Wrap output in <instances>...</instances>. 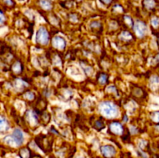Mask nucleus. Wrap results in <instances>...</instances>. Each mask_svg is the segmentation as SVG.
Instances as JSON below:
<instances>
[{
	"label": "nucleus",
	"mask_w": 159,
	"mask_h": 158,
	"mask_svg": "<svg viewBox=\"0 0 159 158\" xmlns=\"http://www.w3.org/2000/svg\"><path fill=\"white\" fill-rule=\"evenodd\" d=\"M0 128H1V131H6L9 129V125H8L7 120L5 119L3 116H1V122H0Z\"/></svg>",
	"instance_id": "12"
},
{
	"label": "nucleus",
	"mask_w": 159,
	"mask_h": 158,
	"mask_svg": "<svg viewBox=\"0 0 159 158\" xmlns=\"http://www.w3.org/2000/svg\"><path fill=\"white\" fill-rule=\"evenodd\" d=\"M53 44L55 48L58 50H63L65 49L66 46V41L64 38L61 37H55L54 38V41H53Z\"/></svg>",
	"instance_id": "8"
},
{
	"label": "nucleus",
	"mask_w": 159,
	"mask_h": 158,
	"mask_svg": "<svg viewBox=\"0 0 159 158\" xmlns=\"http://www.w3.org/2000/svg\"><path fill=\"white\" fill-rule=\"evenodd\" d=\"M35 142L39 148L41 149L44 153H49L52 150L53 139L47 135L39 134L36 136Z\"/></svg>",
	"instance_id": "1"
},
{
	"label": "nucleus",
	"mask_w": 159,
	"mask_h": 158,
	"mask_svg": "<svg viewBox=\"0 0 159 158\" xmlns=\"http://www.w3.org/2000/svg\"><path fill=\"white\" fill-rule=\"evenodd\" d=\"M3 22H4V15H3V12H1V23L3 24Z\"/></svg>",
	"instance_id": "26"
},
{
	"label": "nucleus",
	"mask_w": 159,
	"mask_h": 158,
	"mask_svg": "<svg viewBox=\"0 0 159 158\" xmlns=\"http://www.w3.org/2000/svg\"><path fill=\"white\" fill-rule=\"evenodd\" d=\"M24 97H26V99H30V100H32V99H34V98L35 97V95H34V93L30 91V92H26V94H24Z\"/></svg>",
	"instance_id": "21"
},
{
	"label": "nucleus",
	"mask_w": 159,
	"mask_h": 158,
	"mask_svg": "<svg viewBox=\"0 0 159 158\" xmlns=\"http://www.w3.org/2000/svg\"><path fill=\"white\" fill-rule=\"evenodd\" d=\"M94 127H95V129H96L101 130V129H102L104 127H105V125H104V123L102 122V121L97 120V121H96V122H95Z\"/></svg>",
	"instance_id": "16"
},
{
	"label": "nucleus",
	"mask_w": 159,
	"mask_h": 158,
	"mask_svg": "<svg viewBox=\"0 0 159 158\" xmlns=\"http://www.w3.org/2000/svg\"><path fill=\"white\" fill-rule=\"evenodd\" d=\"M152 26H154L155 27H157L159 25V19L157 18V17H154L152 20Z\"/></svg>",
	"instance_id": "22"
},
{
	"label": "nucleus",
	"mask_w": 159,
	"mask_h": 158,
	"mask_svg": "<svg viewBox=\"0 0 159 158\" xmlns=\"http://www.w3.org/2000/svg\"><path fill=\"white\" fill-rule=\"evenodd\" d=\"M152 118L154 122H159V112H155L152 113Z\"/></svg>",
	"instance_id": "20"
},
{
	"label": "nucleus",
	"mask_w": 159,
	"mask_h": 158,
	"mask_svg": "<svg viewBox=\"0 0 159 158\" xmlns=\"http://www.w3.org/2000/svg\"><path fill=\"white\" fill-rule=\"evenodd\" d=\"M99 108L101 112L107 117H114L118 113L116 105L110 102H104L101 103Z\"/></svg>",
	"instance_id": "2"
},
{
	"label": "nucleus",
	"mask_w": 159,
	"mask_h": 158,
	"mask_svg": "<svg viewBox=\"0 0 159 158\" xmlns=\"http://www.w3.org/2000/svg\"><path fill=\"white\" fill-rule=\"evenodd\" d=\"M120 36H122V37H121V38H122V40H130V39L131 38V34H130V33L127 32V31H124V32H123L122 34H121Z\"/></svg>",
	"instance_id": "17"
},
{
	"label": "nucleus",
	"mask_w": 159,
	"mask_h": 158,
	"mask_svg": "<svg viewBox=\"0 0 159 158\" xmlns=\"http://www.w3.org/2000/svg\"><path fill=\"white\" fill-rule=\"evenodd\" d=\"M30 158H42V156H40V155L37 154V153H34L32 152V153H31V156Z\"/></svg>",
	"instance_id": "24"
},
{
	"label": "nucleus",
	"mask_w": 159,
	"mask_h": 158,
	"mask_svg": "<svg viewBox=\"0 0 159 158\" xmlns=\"http://www.w3.org/2000/svg\"><path fill=\"white\" fill-rule=\"evenodd\" d=\"M143 5L145 8L148 9H152L155 7V2L154 0H144L143 1Z\"/></svg>",
	"instance_id": "13"
},
{
	"label": "nucleus",
	"mask_w": 159,
	"mask_h": 158,
	"mask_svg": "<svg viewBox=\"0 0 159 158\" xmlns=\"http://www.w3.org/2000/svg\"><path fill=\"white\" fill-rule=\"evenodd\" d=\"M101 153H102L105 157L107 158H112L116 154V149L114 147L111 145H105L100 147Z\"/></svg>",
	"instance_id": "4"
},
{
	"label": "nucleus",
	"mask_w": 159,
	"mask_h": 158,
	"mask_svg": "<svg viewBox=\"0 0 159 158\" xmlns=\"http://www.w3.org/2000/svg\"><path fill=\"white\" fill-rule=\"evenodd\" d=\"M134 31L137 35L139 37H142L144 36L146 31V25L145 23L141 21H138L134 25Z\"/></svg>",
	"instance_id": "7"
},
{
	"label": "nucleus",
	"mask_w": 159,
	"mask_h": 158,
	"mask_svg": "<svg viewBox=\"0 0 159 158\" xmlns=\"http://www.w3.org/2000/svg\"><path fill=\"white\" fill-rule=\"evenodd\" d=\"M20 1H24V0H20Z\"/></svg>",
	"instance_id": "27"
},
{
	"label": "nucleus",
	"mask_w": 159,
	"mask_h": 158,
	"mask_svg": "<svg viewBox=\"0 0 159 158\" xmlns=\"http://www.w3.org/2000/svg\"><path fill=\"white\" fill-rule=\"evenodd\" d=\"M40 114L42 122H44V125H47L49 122V121L51 120V115L48 112L45 111H42L41 113H40Z\"/></svg>",
	"instance_id": "10"
},
{
	"label": "nucleus",
	"mask_w": 159,
	"mask_h": 158,
	"mask_svg": "<svg viewBox=\"0 0 159 158\" xmlns=\"http://www.w3.org/2000/svg\"><path fill=\"white\" fill-rule=\"evenodd\" d=\"M51 158H55V157H51Z\"/></svg>",
	"instance_id": "28"
},
{
	"label": "nucleus",
	"mask_w": 159,
	"mask_h": 158,
	"mask_svg": "<svg viewBox=\"0 0 159 158\" xmlns=\"http://www.w3.org/2000/svg\"><path fill=\"white\" fill-rule=\"evenodd\" d=\"M90 27H91V29H99V27H101V24L98 21H93L92 22L91 24H90Z\"/></svg>",
	"instance_id": "18"
},
{
	"label": "nucleus",
	"mask_w": 159,
	"mask_h": 158,
	"mask_svg": "<svg viewBox=\"0 0 159 158\" xmlns=\"http://www.w3.org/2000/svg\"><path fill=\"white\" fill-rule=\"evenodd\" d=\"M22 70H23V68H22L21 64L18 61L14 63V64L12 66V71L15 74H20V72H21Z\"/></svg>",
	"instance_id": "11"
},
{
	"label": "nucleus",
	"mask_w": 159,
	"mask_h": 158,
	"mask_svg": "<svg viewBox=\"0 0 159 158\" xmlns=\"http://www.w3.org/2000/svg\"><path fill=\"white\" fill-rule=\"evenodd\" d=\"M110 130L113 134L122 135L124 133V127L119 122H113L110 125Z\"/></svg>",
	"instance_id": "5"
},
{
	"label": "nucleus",
	"mask_w": 159,
	"mask_h": 158,
	"mask_svg": "<svg viewBox=\"0 0 159 158\" xmlns=\"http://www.w3.org/2000/svg\"><path fill=\"white\" fill-rule=\"evenodd\" d=\"M99 1L101 2L102 3V4L104 5H107V6H108V5H110V3L113 2V0H99Z\"/></svg>",
	"instance_id": "23"
},
{
	"label": "nucleus",
	"mask_w": 159,
	"mask_h": 158,
	"mask_svg": "<svg viewBox=\"0 0 159 158\" xmlns=\"http://www.w3.org/2000/svg\"><path fill=\"white\" fill-rule=\"evenodd\" d=\"M98 81L100 84L102 85H105L106 83L108 81V75L107 74H103V73H101V74H99L98 76Z\"/></svg>",
	"instance_id": "14"
},
{
	"label": "nucleus",
	"mask_w": 159,
	"mask_h": 158,
	"mask_svg": "<svg viewBox=\"0 0 159 158\" xmlns=\"http://www.w3.org/2000/svg\"><path fill=\"white\" fill-rule=\"evenodd\" d=\"M4 2L7 5H9V6L12 4V0H4Z\"/></svg>",
	"instance_id": "25"
},
{
	"label": "nucleus",
	"mask_w": 159,
	"mask_h": 158,
	"mask_svg": "<svg viewBox=\"0 0 159 158\" xmlns=\"http://www.w3.org/2000/svg\"><path fill=\"white\" fill-rule=\"evenodd\" d=\"M49 40L50 36L46 28L40 26L37 32V37H36L37 43L41 45H47L49 42Z\"/></svg>",
	"instance_id": "3"
},
{
	"label": "nucleus",
	"mask_w": 159,
	"mask_h": 158,
	"mask_svg": "<svg viewBox=\"0 0 159 158\" xmlns=\"http://www.w3.org/2000/svg\"><path fill=\"white\" fill-rule=\"evenodd\" d=\"M124 19V21H125V23H127V25H129V26H134L133 20H132V19L130 18V16H127V15H125Z\"/></svg>",
	"instance_id": "19"
},
{
	"label": "nucleus",
	"mask_w": 159,
	"mask_h": 158,
	"mask_svg": "<svg viewBox=\"0 0 159 158\" xmlns=\"http://www.w3.org/2000/svg\"><path fill=\"white\" fill-rule=\"evenodd\" d=\"M31 153H32V151L28 147H24V148L20 149L19 156L20 158H30L31 156Z\"/></svg>",
	"instance_id": "9"
},
{
	"label": "nucleus",
	"mask_w": 159,
	"mask_h": 158,
	"mask_svg": "<svg viewBox=\"0 0 159 158\" xmlns=\"http://www.w3.org/2000/svg\"><path fill=\"white\" fill-rule=\"evenodd\" d=\"M12 139H13L14 142L17 144V145H21L24 140V136H23V133L19 129H15L14 131L12 132Z\"/></svg>",
	"instance_id": "6"
},
{
	"label": "nucleus",
	"mask_w": 159,
	"mask_h": 158,
	"mask_svg": "<svg viewBox=\"0 0 159 158\" xmlns=\"http://www.w3.org/2000/svg\"><path fill=\"white\" fill-rule=\"evenodd\" d=\"M40 5L46 10L51 9V7H52V4H51V2L50 0H41L40 1Z\"/></svg>",
	"instance_id": "15"
}]
</instances>
